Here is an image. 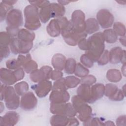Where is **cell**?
Returning <instances> with one entry per match:
<instances>
[{
  "instance_id": "6da1fadb",
  "label": "cell",
  "mask_w": 126,
  "mask_h": 126,
  "mask_svg": "<svg viewBox=\"0 0 126 126\" xmlns=\"http://www.w3.org/2000/svg\"><path fill=\"white\" fill-rule=\"evenodd\" d=\"M3 98H4L6 106L9 109H15L19 107V98L12 87L1 86V100Z\"/></svg>"
},
{
  "instance_id": "7a4b0ae2",
  "label": "cell",
  "mask_w": 126,
  "mask_h": 126,
  "mask_svg": "<svg viewBox=\"0 0 126 126\" xmlns=\"http://www.w3.org/2000/svg\"><path fill=\"white\" fill-rule=\"evenodd\" d=\"M26 23L25 26L30 30H34L40 26L37 7L29 5L25 9Z\"/></svg>"
},
{
  "instance_id": "3957f363",
  "label": "cell",
  "mask_w": 126,
  "mask_h": 126,
  "mask_svg": "<svg viewBox=\"0 0 126 126\" xmlns=\"http://www.w3.org/2000/svg\"><path fill=\"white\" fill-rule=\"evenodd\" d=\"M85 15L84 13L80 10H76L72 14V21L73 31L78 34L84 33L85 29V23H84Z\"/></svg>"
},
{
  "instance_id": "277c9868",
  "label": "cell",
  "mask_w": 126,
  "mask_h": 126,
  "mask_svg": "<svg viewBox=\"0 0 126 126\" xmlns=\"http://www.w3.org/2000/svg\"><path fill=\"white\" fill-rule=\"evenodd\" d=\"M11 51L14 53H26L28 52L32 46V42H27L19 38H12L10 43Z\"/></svg>"
},
{
  "instance_id": "5b68a950",
  "label": "cell",
  "mask_w": 126,
  "mask_h": 126,
  "mask_svg": "<svg viewBox=\"0 0 126 126\" xmlns=\"http://www.w3.org/2000/svg\"><path fill=\"white\" fill-rule=\"evenodd\" d=\"M6 22L8 27L18 28L22 25L23 17L21 11L13 9L9 11L7 15Z\"/></svg>"
},
{
  "instance_id": "8992f818",
  "label": "cell",
  "mask_w": 126,
  "mask_h": 126,
  "mask_svg": "<svg viewBox=\"0 0 126 126\" xmlns=\"http://www.w3.org/2000/svg\"><path fill=\"white\" fill-rule=\"evenodd\" d=\"M97 18L103 28H108L111 26L113 21V16L107 10L101 9L97 14Z\"/></svg>"
},
{
  "instance_id": "52a82bcc",
  "label": "cell",
  "mask_w": 126,
  "mask_h": 126,
  "mask_svg": "<svg viewBox=\"0 0 126 126\" xmlns=\"http://www.w3.org/2000/svg\"><path fill=\"white\" fill-rule=\"evenodd\" d=\"M52 68L49 66H43L40 70H35L32 72L30 77L34 82H39L48 79L51 76Z\"/></svg>"
},
{
  "instance_id": "ba28073f",
  "label": "cell",
  "mask_w": 126,
  "mask_h": 126,
  "mask_svg": "<svg viewBox=\"0 0 126 126\" xmlns=\"http://www.w3.org/2000/svg\"><path fill=\"white\" fill-rule=\"evenodd\" d=\"M36 104L37 99L32 92H28L24 94L21 98V107L24 110L32 109L36 106Z\"/></svg>"
},
{
  "instance_id": "9c48e42d",
  "label": "cell",
  "mask_w": 126,
  "mask_h": 126,
  "mask_svg": "<svg viewBox=\"0 0 126 126\" xmlns=\"http://www.w3.org/2000/svg\"><path fill=\"white\" fill-rule=\"evenodd\" d=\"M69 98V94L65 90H53L50 95V100L53 103H65Z\"/></svg>"
},
{
  "instance_id": "30bf717a",
  "label": "cell",
  "mask_w": 126,
  "mask_h": 126,
  "mask_svg": "<svg viewBox=\"0 0 126 126\" xmlns=\"http://www.w3.org/2000/svg\"><path fill=\"white\" fill-rule=\"evenodd\" d=\"M0 80L5 84L11 85L17 81L15 71L5 68L0 69Z\"/></svg>"
},
{
  "instance_id": "8fae6325",
  "label": "cell",
  "mask_w": 126,
  "mask_h": 126,
  "mask_svg": "<svg viewBox=\"0 0 126 126\" xmlns=\"http://www.w3.org/2000/svg\"><path fill=\"white\" fill-rule=\"evenodd\" d=\"M35 92L39 97L46 96L52 88V84L50 81H42L39 82L37 85H34Z\"/></svg>"
},
{
  "instance_id": "7c38bea8",
  "label": "cell",
  "mask_w": 126,
  "mask_h": 126,
  "mask_svg": "<svg viewBox=\"0 0 126 126\" xmlns=\"http://www.w3.org/2000/svg\"><path fill=\"white\" fill-rule=\"evenodd\" d=\"M77 94L78 96L85 101L89 103L93 102L92 97L91 89L90 88L89 85L85 84L81 85L78 88Z\"/></svg>"
},
{
  "instance_id": "4fadbf2b",
  "label": "cell",
  "mask_w": 126,
  "mask_h": 126,
  "mask_svg": "<svg viewBox=\"0 0 126 126\" xmlns=\"http://www.w3.org/2000/svg\"><path fill=\"white\" fill-rule=\"evenodd\" d=\"M19 120V115L14 111H9L5 114L3 117H0V125L6 126H13Z\"/></svg>"
},
{
  "instance_id": "5bb4252c",
  "label": "cell",
  "mask_w": 126,
  "mask_h": 126,
  "mask_svg": "<svg viewBox=\"0 0 126 126\" xmlns=\"http://www.w3.org/2000/svg\"><path fill=\"white\" fill-rule=\"evenodd\" d=\"M47 31L51 36L59 35L60 32V25L57 19H54L50 22L47 27Z\"/></svg>"
},
{
  "instance_id": "9a60e30c",
  "label": "cell",
  "mask_w": 126,
  "mask_h": 126,
  "mask_svg": "<svg viewBox=\"0 0 126 126\" xmlns=\"http://www.w3.org/2000/svg\"><path fill=\"white\" fill-rule=\"evenodd\" d=\"M104 92V87L103 85L99 84L94 85L91 88L92 97L93 102L100 98L103 96Z\"/></svg>"
},
{
  "instance_id": "2e32d148",
  "label": "cell",
  "mask_w": 126,
  "mask_h": 126,
  "mask_svg": "<svg viewBox=\"0 0 126 126\" xmlns=\"http://www.w3.org/2000/svg\"><path fill=\"white\" fill-rule=\"evenodd\" d=\"M65 61V58L64 56L57 54L55 55L52 58V64L55 68L62 70L64 67Z\"/></svg>"
},
{
  "instance_id": "e0dca14e",
  "label": "cell",
  "mask_w": 126,
  "mask_h": 126,
  "mask_svg": "<svg viewBox=\"0 0 126 126\" xmlns=\"http://www.w3.org/2000/svg\"><path fill=\"white\" fill-rule=\"evenodd\" d=\"M98 23L94 18L88 19L85 23V30L89 34L92 33L99 30Z\"/></svg>"
},
{
  "instance_id": "ac0fdd59",
  "label": "cell",
  "mask_w": 126,
  "mask_h": 126,
  "mask_svg": "<svg viewBox=\"0 0 126 126\" xmlns=\"http://www.w3.org/2000/svg\"><path fill=\"white\" fill-rule=\"evenodd\" d=\"M51 13V17L61 16L64 13L63 6L60 5L57 3H52L49 5Z\"/></svg>"
},
{
  "instance_id": "d6986e66",
  "label": "cell",
  "mask_w": 126,
  "mask_h": 126,
  "mask_svg": "<svg viewBox=\"0 0 126 126\" xmlns=\"http://www.w3.org/2000/svg\"><path fill=\"white\" fill-rule=\"evenodd\" d=\"M18 38L27 42H32L34 37V34L32 32L25 29H22L18 33Z\"/></svg>"
},
{
  "instance_id": "ffe728a7",
  "label": "cell",
  "mask_w": 126,
  "mask_h": 126,
  "mask_svg": "<svg viewBox=\"0 0 126 126\" xmlns=\"http://www.w3.org/2000/svg\"><path fill=\"white\" fill-rule=\"evenodd\" d=\"M69 119L61 115H54L51 119L52 125H67Z\"/></svg>"
},
{
  "instance_id": "44dd1931",
  "label": "cell",
  "mask_w": 126,
  "mask_h": 126,
  "mask_svg": "<svg viewBox=\"0 0 126 126\" xmlns=\"http://www.w3.org/2000/svg\"><path fill=\"white\" fill-rule=\"evenodd\" d=\"M103 37L107 42L112 43L117 40V36L115 32L111 29L107 30L104 31Z\"/></svg>"
},
{
  "instance_id": "7402d4cb",
  "label": "cell",
  "mask_w": 126,
  "mask_h": 126,
  "mask_svg": "<svg viewBox=\"0 0 126 126\" xmlns=\"http://www.w3.org/2000/svg\"><path fill=\"white\" fill-rule=\"evenodd\" d=\"M42 8L43 9H41L39 12V16L40 17L41 21L43 23H45L47 21H48L50 17H51L50 9L49 5Z\"/></svg>"
},
{
  "instance_id": "603a6c76",
  "label": "cell",
  "mask_w": 126,
  "mask_h": 126,
  "mask_svg": "<svg viewBox=\"0 0 126 126\" xmlns=\"http://www.w3.org/2000/svg\"><path fill=\"white\" fill-rule=\"evenodd\" d=\"M76 61L73 59H68L65 63V70L68 74H72L75 71Z\"/></svg>"
},
{
  "instance_id": "cb8c5ba5",
  "label": "cell",
  "mask_w": 126,
  "mask_h": 126,
  "mask_svg": "<svg viewBox=\"0 0 126 126\" xmlns=\"http://www.w3.org/2000/svg\"><path fill=\"white\" fill-rule=\"evenodd\" d=\"M15 89L18 95H21L28 90L29 86L26 82H22L16 84L15 85Z\"/></svg>"
},
{
  "instance_id": "d4e9b609",
  "label": "cell",
  "mask_w": 126,
  "mask_h": 126,
  "mask_svg": "<svg viewBox=\"0 0 126 126\" xmlns=\"http://www.w3.org/2000/svg\"><path fill=\"white\" fill-rule=\"evenodd\" d=\"M67 88L75 87L79 83L80 80L74 76H67L65 78Z\"/></svg>"
},
{
  "instance_id": "484cf974",
  "label": "cell",
  "mask_w": 126,
  "mask_h": 126,
  "mask_svg": "<svg viewBox=\"0 0 126 126\" xmlns=\"http://www.w3.org/2000/svg\"><path fill=\"white\" fill-rule=\"evenodd\" d=\"M89 73V70L85 68L82 66L80 63L77 64V69L76 70L75 74L76 75L79 77H84L86 76Z\"/></svg>"
},
{
  "instance_id": "4316f807",
  "label": "cell",
  "mask_w": 126,
  "mask_h": 126,
  "mask_svg": "<svg viewBox=\"0 0 126 126\" xmlns=\"http://www.w3.org/2000/svg\"><path fill=\"white\" fill-rule=\"evenodd\" d=\"M107 77L108 79L111 82H117L121 80V73L116 75H114L113 69L108 70L107 73Z\"/></svg>"
},
{
  "instance_id": "83f0119b",
  "label": "cell",
  "mask_w": 126,
  "mask_h": 126,
  "mask_svg": "<svg viewBox=\"0 0 126 126\" xmlns=\"http://www.w3.org/2000/svg\"><path fill=\"white\" fill-rule=\"evenodd\" d=\"M37 65L35 62L32 61H29L25 65V69L27 73L33 72L37 68Z\"/></svg>"
},
{
  "instance_id": "f1b7e54d",
  "label": "cell",
  "mask_w": 126,
  "mask_h": 126,
  "mask_svg": "<svg viewBox=\"0 0 126 126\" xmlns=\"http://www.w3.org/2000/svg\"><path fill=\"white\" fill-rule=\"evenodd\" d=\"M81 62L88 67H91L93 65V60L87 55H82L81 57Z\"/></svg>"
},
{
  "instance_id": "f546056e",
  "label": "cell",
  "mask_w": 126,
  "mask_h": 126,
  "mask_svg": "<svg viewBox=\"0 0 126 126\" xmlns=\"http://www.w3.org/2000/svg\"><path fill=\"white\" fill-rule=\"evenodd\" d=\"M20 64L17 61L15 60H8L6 62V66L10 69H15L19 66Z\"/></svg>"
},
{
  "instance_id": "4dcf8cb0",
  "label": "cell",
  "mask_w": 126,
  "mask_h": 126,
  "mask_svg": "<svg viewBox=\"0 0 126 126\" xmlns=\"http://www.w3.org/2000/svg\"><path fill=\"white\" fill-rule=\"evenodd\" d=\"M108 52L107 50L104 51L103 54L102 55L101 58L98 61V64L100 65H103L106 63H107L109 60V56H108Z\"/></svg>"
},
{
  "instance_id": "1f68e13d",
  "label": "cell",
  "mask_w": 126,
  "mask_h": 126,
  "mask_svg": "<svg viewBox=\"0 0 126 126\" xmlns=\"http://www.w3.org/2000/svg\"><path fill=\"white\" fill-rule=\"evenodd\" d=\"M89 76L86 77L85 78H84L83 79H82V83L85 84H87V85H91L93 83H94V82H95L96 81V79L92 75H90V79H89Z\"/></svg>"
},
{
  "instance_id": "d6a6232c",
  "label": "cell",
  "mask_w": 126,
  "mask_h": 126,
  "mask_svg": "<svg viewBox=\"0 0 126 126\" xmlns=\"http://www.w3.org/2000/svg\"><path fill=\"white\" fill-rule=\"evenodd\" d=\"M62 76V72L59 70H54L51 74V77L53 80H56Z\"/></svg>"
},
{
  "instance_id": "836d02e7",
  "label": "cell",
  "mask_w": 126,
  "mask_h": 126,
  "mask_svg": "<svg viewBox=\"0 0 126 126\" xmlns=\"http://www.w3.org/2000/svg\"><path fill=\"white\" fill-rule=\"evenodd\" d=\"M6 11L5 9L4 8V5H3V3H0V21L3 20V19L5 18V17L6 16Z\"/></svg>"
}]
</instances>
